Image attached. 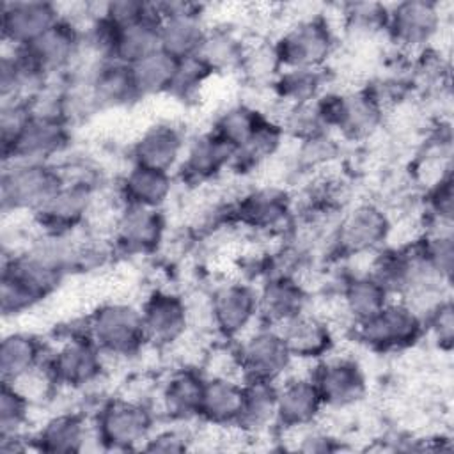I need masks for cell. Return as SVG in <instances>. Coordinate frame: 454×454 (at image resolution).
Returning a JSON list of instances; mask_svg holds the SVG:
<instances>
[{
    "label": "cell",
    "instance_id": "6da1fadb",
    "mask_svg": "<svg viewBox=\"0 0 454 454\" xmlns=\"http://www.w3.org/2000/svg\"><path fill=\"white\" fill-rule=\"evenodd\" d=\"M46 365L59 392L85 394L103 383L108 376V360L85 333V319L69 323L57 344H50Z\"/></svg>",
    "mask_w": 454,
    "mask_h": 454
},
{
    "label": "cell",
    "instance_id": "7a4b0ae2",
    "mask_svg": "<svg viewBox=\"0 0 454 454\" xmlns=\"http://www.w3.org/2000/svg\"><path fill=\"white\" fill-rule=\"evenodd\" d=\"M87 337L106 356L108 364L140 356L147 346L140 303L112 298L92 307L83 316Z\"/></svg>",
    "mask_w": 454,
    "mask_h": 454
},
{
    "label": "cell",
    "instance_id": "3957f363",
    "mask_svg": "<svg viewBox=\"0 0 454 454\" xmlns=\"http://www.w3.org/2000/svg\"><path fill=\"white\" fill-rule=\"evenodd\" d=\"M271 39L282 69H328L340 46L326 9L291 18Z\"/></svg>",
    "mask_w": 454,
    "mask_h": 454
},
{
    "label": "cell",
    "instance_id": "277c9868",
    "mask_svg": "<svg viewBox=\"0 0 454 454\" xmlns=\"http://www.w3.org/2000/svg\"><path fill=\"white\" fill-rule=\"evenodd\" d=\"M293 195L278 184L248 186L234 195L229 204V225L248 236L286 238L294 220Z\"/></svg>",
    "mask_w": 454,
    "mask_h": 454
},
{
    "label": "cell",
    "instance_id": "5b68a950",
    "mask_svg": "<svg viewBox=\"0 0 454 454\" xmlns=\"http://www.w3.org/2000/svg\"><path fill=\"white\" fill-rule=\"evenodd\" d=\"M154 404L122 394L105 397L92 415L96 442L105 450H142L158 427Z\"/></svg>",
    "mask_w": 454,
    "mask_h": 454
},
{
    "label": "cell",
    "instance_id": "8992f818",
    "mask_svg": "<svg viewBox=\"0 0 454 454\" xmlns=\"http://www.w3.org/2000/svg\"><path fill=\"white\" fill-rule=\"evenodd\" d=\"M394 218L388 209L376 200H358L339 216L330 254L337 261L367 257L390 243Z\"/></svg>",
    "mask_w": 454,
    "mask_h": 454
},
{
    "label": "cell",
    "instance_id": "52a82bcc",
    "mask_svg": "<svg viewBox=\"0 0 454 454\" xmlns=\"http://www.w3.org/2000/svg\"><path fill=\"white\" fill-rule=\"evenodd\" d=\"M64 184L57 163H4L0 199L4 215L37 213Z\"/></svg>",
    "mask_w": 454,
    "mask_h": 454
},
{
    "label": "cell",
    "instance_id": "ba28073f",
    "mask_svg": "<svg viewBox=\"0 0 454 454\" xmlns=\"http://www.w3.org/2000/svg\"><path fill=\"white\" fill-rule=\"evenodd\" d=\"M353 335L372 353L397 355L413 349L426 337V326L403 300L392 298L372 317L355 325Z\"/></svg>",
    "mask_w": 454,
    "mask_h": 454
},
{
    "label": "cell",
    "instance_id": "9c48e42d",
    "mask_svg": "<svg viewBox=\"0 0 454 454\" xmlns=\"http://www.w3.org/2000/svg\"><path fill=\"white\" fill-rule=\"evenodd\" d=\"M442 4L431 0H404L388 5L387 43L401 55H417L434 46L443 28Z\"/></svg>",
    "mask_w": 454,
    "mask_h": 454
},
{
    "label": "cell",
    "instance_id": "30bf717a",
    "mask_svg": "<svg viewBox=\"0 0 454 454\" xmlns=\"http://www.w3.org/2000/svg\"><path fill=\"white\" fill-rule=\"evenodd\" d=\"M213 332L218 340L234 342L259 323L257 286L229 277L209 287Z\"/></svg>",
    "mask_w": 454,
    "mask_h": 454
},
{
    "label": "cell",
    "instance_id": "8fae6325",
    "mask_svg": "<svg viewBox=\"0 0 454 454\" xmlns=\"http://www.w3.org/2000/svg\"><path fill=\"white\" fill-rule=\"evenodd\" d=\"M234 348L241 380L278 383L294 365L280 330L270 325L257 323L234 340Z\"/></svg>",
    "mask_w": 454,
    "mask_h": 454
},
{
    "label": "cell",
    "instance_id": "7c38bea8",
    "mask_svg": "<svg viewBox=\"0 0 454 454\" xmlns=\"http://www.w3.org/2000/svg\"><path fill=\"white\" fill-rule=\"evenodd\" d=\"M310 378L328 411H349L369 395L367 372L349 355H326L312 365Z\"/></svg>",
    "mask_w": 454,
    "mask_h": 454
},
{
    "label": "cell",
    "instance_id": "4fadbf2b",
    "mask_svg": "<svg viewBox=\"0 0 454 454\" xmlns=\"http://www.w3.org/2000/svg\"><path fill=\"white\" fill-rule=\"evenodd\" d=\"M140 310L151 349L172 351L192 335L188 303L181 291L154 287L140 301Z\"/></svg>",
    "mask_w": 454,
    "mask_h": 454
},
{
    "label": "cell",
    "instance_id": "5bb4252c",
    "mask_svg": "<svg viewBox=\"0 0 454 454\" xmlns=\"http://www.w3.org/2000/svg\"><path fill=\"white\" fill-rule=\"evenodd\" d=\"M154 7L160 16V50L176 60L199 55L209 32L206 7L186 2H161Z\"/></svg>",
    "mask_w": 454,
    "mask_h": 454
},
{
    "label": "cell",
    "instance_id": "9a60e30c",
    "mask_svg": "<svg viewBox=\"0 0 454 454\" xmlns=\"http://www.w3.org/2000/svg\"><path fill=\"white\" fill-rule=\"evenodd\" d=\"M167 238V218L163 209H151L133 204L119 207L112 229L110 241L114 250L126 257H145L158 254Z\"/></svg>",
    "mask_w": 454,
    "mask_h": 454
},
{
    "label": "cell",
    "instance_id": "2e32d148",
    "mask_svg": "<svg viewBox=\"0 0 454 454\" xmlns=\"http://www.w3.org/2000/svg\"><path fill=\"white\" fill-rule=\"evenodd\" d=\"M30 66L46 80L64 78L74 71L83 50V32L60 18L28 46L20 48Z\"/></svg>",
    "mask_w": 454,
    "mask_h": 454
},
{
    "label": "cell",
    "instance_id": "e0dca14e",
    "mask_svg": "<svg viewBox=\"0 0 454 454\" xmlns=\"http://www.w3.org/2000/svg\"><path fill=\"white\" fill-rule=\"evenodd\" d=\"M236 153L232 145L207 128L188 138L184 156L176 170V179L188 188L215 184L232 170Z\"/></svg>",
    "mask_w": 454,
    "mask_h": 454
},
{
    "label": "cell",
    "instance_id": "ac0fdd59",
    "mask_svg": "<svg viewBox=\"0 0 454 454\" xmlns=\"http://www.w3.org/2000/svg\"><path fill=\"white\" fill-rule=\"evenodd\" d=\"M206 374L200 367L176 364L158 385L156 411L160 419L174 424L200 422V403Z\"/></svg>",
    "mask_w": 454,
    "mask_h": 454
},
{
    "label": "cell",
    "instance_id": "d6986e66",
    "mask_svg": "<svg viewBox=\"0 0 454 454\" xmlns=\"http://www.w3.org/2000/svg\"><path fill=\"white\" fill-rule=\"evenodd\" d=\"M188 138L190 137L179 122L172 119H158L147 124L131 142L129 163L176 176Z\"/></svg>",
    "mask_w": 454,
    "mask_h": 454
},
{
    "label": "cell",
    "instance_id": "ffe728a7",
    "mask_svg": "<svg viewBox=\"0 0 454 454\" xmlns=\"http://www.w3.org/2000/svg\"><path fill=\"white\" fill-rule=\"evenodd\" d=\"M71 138L73 131L67 121L32 114L20 138L4 154V163H55L69 151Z\"/></svg>",
    "mask_w": 454,
    "mask_h": 454
},
{
    "label": "cell",
    "instance_id": "44dd1931",
    "mask_svg": "<svg viewBox=\"0 0 454 454\" xmlns=\"http://www.w3.org/2000/svg\"><path fill=\"white\" fill-rule=\"evenodd\" d=\"M69 76L83 85L94 114L129 108L140 101L135 89L131 66L119 60H101L90 71Z\"/></svg>",
    "mask_w": 454,
    "mask_h": 454
},
{
    "label": "cell",
    "instance_id": "7402d4cb",
    "mask_svg": "<svg viewBox=\"0 0 454 454\" xmlns=\"http://www.w3.org/2000/svg\"><path fill=\"white\" fill-rule=\"evenodd\" d=\"M323 399L310 378V371H291L277 383V429L293 431L321 422Z\"/></svg>",
    "mask_w": 454,
    "mask_h": 454
},
{
    "label": "cell",
    "instance_id": "603a6c76",
    "mask_svg": "<svg viewBox=\"0 0 454 454\" xmlns=\"http://www.w3.org/2000/svg\"><path fill=\"white\" fill-rule=\"evenodd\" d=\"M257 286L259 323L282 326L310 307L312 294L303 282L289 271H273Z\"/></svg>",
    "mask_w": 454,
    "mask_h": 454
},
{
    "label": "cell",
    "instance_id": "cb8c5ba5",
    "mask_svg": "<svg viewBox=\"0 0 454 454\" xmlns=\"http://www.w3.org/2000/svg\"><path fill=\"white\" fill-rule=\"evenodd\" d=\"M92 440L96 442L92 417L78 408L51 413L30 436L34 450L50 454L82 452Z\"/></svg>",
    "mask_w": 454,
    "mask_h": 454
},
{
    "label": "cell",
    "instance_id": "d4e9b609",
    "mask_svg": "<svg viewBox=\"0 0 454 454\" xmlns=\"http://www.w3.org/2000/svg\"><path fill=\"white\" fill-rule=\"evenodd\" d=\"M60 20L59 4L43 0H11L2 4L0 28L4 46L23 48L39 39Z\"/></svg>",
    "mask_w": 454,
    "mask_h": 454
},
{
    "label": "cell",
    "instance_id": "484cf974",
    "mask_svg": "<svg viewBox=\"0 0 454 454\" xmlns=\"http://www.w3.org/2000/svg\"><path fill=\"white\" fill-rule=\"evenodd\" d=\"M277 328V326H275ZM294 362L316 364L335 348V328L321 314L307 309L296 317L278 326Z\"/></svg>",
    "mask_w": 454,
    "mask_h": 454
},
{
    "label": "cell",
    "instance_id": "4316f807",
    "mask_svg": "<svg viewBox=\"0 0 454 454\" xmlns=\"http://www.w3.org/2000/svg\"><path fill=\"white\" fill-rule=\"evenodd\" d=\"M177 179L170 172L129 163V167L119 176L115 190L124 204L165 209L172 199Z\"/></svg>",
    "mask_w": 454,
    "mask_h": 454
},
{
    "label": "cell",
    "instance_id": "83f0119b",
    "mask_svg": "<svg viewBox=\"0 0 454 454\" xmlns=\"http://www.w3.org/2000/svg\"><path fill=\"white\" fill-rule=\"evenodd\" d=\"M337 293L351 328L372 317L392 300L390 293L367 271L344 273Z\"/></svg>",
    "mask_w": 454,
    "mask_h": 454
},
{
    "label": "cell",
    "instance_id": "f1b7e54d",
    "mask_svg": "<svg viewBox=\"0 0 454 454\" xmlns=\"http://www.w3.org/2000/svg\"><path fill=\"white\" fill-rule=\"evenodd\" d=\"M50 342L34 332L12 330L4 333L0 342L2 381H16L30 371L46 364Z\"/></svg>",
    "mask_w": 454,
    "mask_h": 454
},
{
    "label": "cell",
    "instance_id": "f546056e",
    "mask_svg": "<svg viewBox=\"0 0 454 454\" xmlns=\"http://www.w3.org/2000/svg\"><path fill=\"white\" fill-rule=\"evenodd\" d=\"M243 404V380L206 376L199 420L213 427H236Z\"/></svg>",
    "mask_w": 454,
    "mask_h": 454
},
{
    "label": "cell",
    "instance_id": "4dcf8cb0",
    "mask_svg": "<svg viewBox=\"0 0 454 454\" xmlns=\"http://www.w3.org/2000/svg\"><path fill=\"white\" fill-rule=\"evenodd\" d=\"M277 427V383L243 380V404L236 424L250 440Z\"/></svg>",
    "mask_w": 454,
    "mask_h": 454
},
{
    "label": "cell",
    "instance_id": "1f68e13d",
    "mask_svg": "<svg viewBox=\"0 0 454 454\" xmlns=\"http://www.w3.org/2000/svg\"><path fill=\"white\" fill-rule=\"evenodd\" d=\"M106 20V18H105ZM160 50V16L153 4L151 14L126 27L114 25L112 59L133 66Z\"/></svg>",
    "mask_w": 454,
    "mask_h": 454
},
{
    "label": "cell",
    "instance_id": "d6a6232c",
    "mask_svg": "<svg viewBox=\"0 0 454 454\" xmlns=\"http://www.w3.org/2000/svg\"><path fill=\"white\" fill-rule=\"evenodd\" d=\"M328 69H282L271 85L273 112L316 101L328 89Z\"/></svg>",
    "mask_w": 454,
    "mask_h": 454
},
{
    "label": "cell",
    "instance_id": "836d02e7",
    "mask_svg": "<svg viewBox=\"0 0 454 454\" xmlns=\"http://www.w3.org/2000/svg\"><path fill=\"white\" fill-rule=\"evenodd\" d=\"M266 119L268 115L248 99H239L223 105L215 114L209 129L239 151L250 142Z\"/></svg>",
    "mask_w": 454,
    "mask_h": 454
},
{
    "label": "cell",
    "instance_id": "e575fe53",
    "mask_svg": "<svg viewBox=\"0 0 454 454\" xmlns=\"http://www.w3.org/2000/svg\"><path fill=\"white\" fill-rule=\"evenodd\" d=\"M247 35L238 32L236 25L216 23L209 25L206 43L200 50V57L215 71V74L238 73Z\"/></svg>",
    "mask_w": 454,
    "mask_h": 454
},
{
    "label": "cell",
    "instance_id": "d590c367",
    "mask_svg": "<svg viewBox=\"0 0 454 454\" xmlns=\"http://www.w3.org/2000/svg\"><path fill=\"white\" fill-rule=\"evenodd\" d=\"M176 67L177 60L163 50H158L133 64L131 74L140 101L156 96H167L176 74Z\"/></svg>",
    "mask_w": 454,
    "mask_h": 454
},
{
    "label": "cell",
    "instance_id": "8d00e7d4",
    "mask_svg": "<svg viewBox=\"0 0 454 454\" xmlns=\"http://www.w3.org/2000/svg\"><path fill=\"white\" fill-rule=\"evenodd\" d=\"M215 76L218 74H215V71L206 64L200 55L177 60L176 74L167 96L174 101L192 103L202 96L206 85Z\"/></svg>",
    "mask_w": 454,
    "mask_h": 454
},
{
    "label": "cell",
    "instance_id": "74e56055",
    "mask_svg": "<svg viewBox=\"0 0 454 454\" xmlns=\"http://www.w3.org/2000/svg\"><path fill=\"white\" fill-rule=\"evenodd\" d=\"M34 404L11 383L2 381L0 392V438L28 434Z\"/></svg>",
    "mask_w": 454,
    "mask_h": 454
},
{
    "label": "cell",
    "instance_id": "f35d334b",
    "mask_svg": "<svg viewBox=\"0 0 454 454\" xmlns=\"http://www.w3.org/2000/svg\"><path fill=\"white\" fill-rule=\"evenodd\" d=\"M32 117V110L27 99H11L2 101L0 108V142H2V156L9 153L14 142L23 133L25 126Z\"/></svg>",
    "mask_w": 454,
    "mask_h": 454
},
{
    "label": "cell",
    "instance_id": "ab89813d",
    "mask_svg": "<svg viewBox=\"0 0 454 454\" xmlns=\"http://www.w3.org/2000/svg\"><path fill=\"white\" fill-rule=\"evenodd\" d=\"M426 326V337H431V340L436 344L440 351L449 353L452 349V339H454V309L450 296L442 300L424 319Z\"/></svg>",
    "mask_w": 454,
    "mask_h": 454
},
{
    "label": "cell",
    "instance_id": "60d3db41",
    "mask_svg": "<svg viewBox=\"0 0 454 454\" xmlns=\"http://www.w3.org/2000/svg\"><path fill=\"white\" fill-rule=\"evenodd\" d=\"M190 424H174L168 427H156L142 450L151 452H184L193 449L195 431L188 427Z\"/></svg>",
    "mask_w": 454,
    "mask_h": 454
},
{
    "label": "cell",
    "instance_id": "b9f144b4",
    "mask_svg": "<svg viewBox=\"0 0 454 454\" xmlns=\"http://www.w3.org/2000/svg\"><path fill=\"white\" fill-rule=\"evenodd\" d=\"M99 11H101V16L106 18L112 25L126 27L151 14L153 4L140 2V0H115V2L101 4Z\"/></svg>",
    "mask_w": 454,
    "mask_h": 454
}]
</instances>
